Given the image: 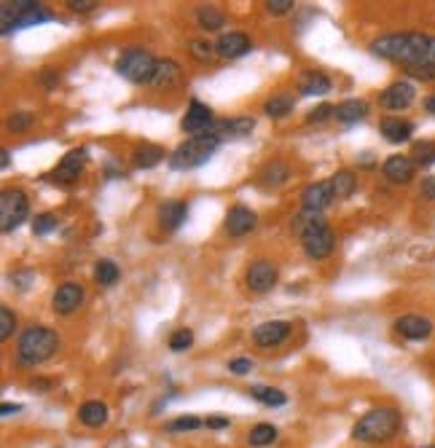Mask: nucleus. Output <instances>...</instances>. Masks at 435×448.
<instances>
[{
  "instance_id": "obj_1",
  "label": "nucleus",
  "mask_w": 435,
  "mask_h": 448,
  "mask_svg": "<svg viewBox=\"0 0 435 448\" xmlns=\"http://www.w3.org/2000/svg\"><path fill=\"white\" fill-rule=\"evenodd\" d=\"M371 51L376 57L401 62L408 70L417 67H435V38L422 35V32H395V35H382L371 44Z\"/></svg>"
},
{
  "instance_id": "obj_2",
  "label": "nucleus",
  "mask_w": 435,
  "mask_h": 448,
  "mask_svg": "<svg viewBox=\"0 0 435 448\" xmlns=\"http://www.w3.org/2000/svg\"><path fill=\"white\" fill-rule=\"evenodd\" d=\"M401 430V414L395 408H374L352 427V437L361 443H387Z\"/></svg>"
},
{
  "instance_id": "obj_3",
  "label": "nucleus",
  "mask_w": 435,
  "mask_h": 448,
  "mask_svg": "<svg viewBox=\"0 0 435 448\" xmlns=\"http://www.w3.org/2000/svg\"><path fill=\"white\" fill-rule=\"evenodd\" d=\"M57 349H60V336L54 330L44 328V325H35V328H27L19 336L16 355L25 365H41L48 357H54Z\"/></svg>"
},
{
  "instance_id": "obj_4",
  "label": "nucleus",
  "mask_w": 435,
  "mask_h": 448,
  "mask_svg": "<svg viewBox=\"0 0 435 448\" xmlns=\"http://www.w3.org/2000/svg\"><path fill=\"white\" fill-rule=\"evenodd\" d=\"M51 14L41 8V3L35 0H3L0 3V30L8 35L11 30H22V27H32L48 22Z\"/></svg>"
},
{
  "instance_id": "obj_5",
  "label": "nucleus",
  "mask_w": 435,
  "mask_h": 448,
  "mask_svg": "<svg viewBox=\"0 0 435 448\" xmlns=\"http://www.w3.org/2000/svg\"><path fill=\"white\" fill-rule=\"evenodd\" d=\"M218 145H221V140L212 135L191 137V140H186L175 148V153L169 156V166L172 169H196V166L207 164V159L215 153Z\"/></svg>"
},
{
  "instance_id": "obj_6",
  "label": "nucleus",
  "mask_w": 435,
  "mask_h": 448,
  "mask_svg": "<svg viewBox=\"0 0 435 448\" xmlns=\"http://www.w3.org/2000/svg\"><path fill=\"white\" fill-rule=\"evenodd\" d=\"M156 65H159V60H153L150 51L140 48V46H132L119 57L116 70L132 84H150L153 75H156Z\"/></svg>"
},
{
  "instance_id": "obj_7",
  "label": "nucleus",
  "mask_w": 435,
  "mask_h": 448,
  "mask_svg": "<svg viewBox=\"0 0 435 448\" xmlns=\"http://www.w3.org/2000/svg\"><path fill=\"white\" fill-rule=\"evenodd\" d=\"M27 212H30V204L22 191H3V196H0V228L6 234L25 223Z\"/></svg>"
},
{
  "instance_id": "obj_8",
  "label": "nucleus",
  "mask_w": 435,
  "mask_h": 448,
  "mask_svg": "<svg viewBox=\"0 0 435 448\" xmlns=\"http://www.w3.org/2000/svg\"><path fill=\"white\" fill-rule=\"evenodd\" d=\"M304 253L309 255L312 261H323V258H328L333 253V247H336V237H333V231H330L328 225H323V228H317L312 234H306L304 239Z\"/></svg>"
},
{
  "instance_id": "obj_9",
  "label": "nucleus",
  "mask_w": 435,
  "mask_h": 448,
  "mask_svg": "<svg viewBox=\"0 0 435 448\" xmlns=\"http://www.w3.org/2000/svg\"><path fill=\"white\" fill-rule=\"evenodd\" d=\"M183 132H188V135H207L212 126V110L207 105H202L199 100H191L188 105V113H186V119H183Z\"/></svg>"
},
{
  "instance_id": "obj_10",
  "label": "nucleus",
  "mask_w": 435,
  "mask_h": 448,
  "mask_svg": "<svg viewBox=\"0 0 435 448\" xmlns=\"http://www.w3.org/2000/svg\"><path fill=\"white\" fill-rule=\"evenodd\" d=\"M395 330L408 341H422V338H427L433 333V322L427 317H422V314H403V317L395 319Z\"/></svg>"
},
{
  "instance_id": "obj_11",
  "label": "nucleus",
  "mask_w": 435,
  "mask_h": 448,
  "mask_svg": "<svg viewBox=\"0 0 435 448\" xmlns=\"http://www.w3.org/2000/svg\"><path fill=\"white\" fill-rule=\"evenodd\" d=\"M247 287L253 290V293H266L274 287L277 282V266L271 263V261H255L253 266L247 269Z\"/></svg>"
},
{
  "instance_id": "obj_12",
  "label": "nucleus",
  "mask_w": 435,
  "mask_h": 448,
  "mask_svg": "<svg viewBox=\"0 0 435 448\" xmlns=\"http://www.w3.org/2000/svg\"><path fill=\"white\" fill-rule=\"evenodd\" d=\"M414 97H417V89H414V84H408V81H395L392 86L382 91V105L387 107V110H405L408 105L414 103Z\"/></svg>"
},
{
  "instance_id": "obj_13",
  "label": "nucleus",
  "mask_w": 435,
  "mask_h": 448,
  "mask_svg": "<svg viewBox=\"0 0 435 448\" xmlns=\"http://www.w3.org/2000/svg\"><path fill=\"white\" fill-rule=\"evenodd\" d=\"M84 303V287L75 282H65L54 293V298H51V306H54V312L57 314H73L78 312V306Z\"/></svg>"
},
{
  "instance_id": "obj_14",
  "label": "nucleus",
  "mask_w": 435,
  "mask_h": 448,
  "mask_svg": "<svg viewBox=\"0 0 435 448\" xmlns=\"http://www.w3.org/2000/svg\"><path fill=\"white\" fill-rule=\"evenodd\" d=\"M290 336V322L285 319H271L253 330V341L258 346H277Z\"/></svg>"
},
{
  "instance_id": "obj_15",
  "label": "nucleus",
  "mask_w": 435,
  "mask_h": 448,
  "mask_svg": "<svg viewBox=\"0 0 435 448\" xmlns=\"http://www.w3.org/2000/svg\"><path fill=\"white\" fill-rule=\"evenodd\" d=\"M84 162H86V150L78 148V150H70L65 159L60 162V166L54 169V183H62V185H70V183H75L78 180V175H81V169H84Z\"/></svg>"
},
{
  "instance_id": "obj_16",
  "label": "nucleus",
  "mask_w": 435,
  "mask_h": 448,
  "mask_svg": "<svg viewBox=\"0 0 435 448\" xmlns=\"http://www.w3.org/2000/svg\"><path fill=\"white\" fill-rule=\"evenodd\" d=\"M258 223V218H255V212L250 207H237L228 209V215H226V231L231 234V237H245V234H250Z\"/></svg>"
},
{
  "instance_id": "obj_17",
  "label": "nucleus",
  "mask_w": 435,
  "mask_h": 448,
  "mask_svg": "<svg viewBox=\"0 0 435 448\" xmlns=\"http://www.w3.org/2000/svg\"><path fill=\"white\" fill-rule=\"evenodd\" d=\"M253 46H250V38L245 35V32H226L218 38V44H215V54H221L226 60H237L242 54H247Z\"/></svg>"
},
{
  "instance_id": "obj_18",
  "label": "nucleus",
  "mask_w": 435,
  "mask_h": 448,
  "mask_svg": "<svg viewBox=\"0 0 435 448\" xmlns=\"http://www.w3.org/2000/svg\"><path fill=\"white\" fill-rule=\"evenodd\" d=\"M255 121L253 119H231V121H212L210 132L207 135L218 137V140H223V137H247L253 132Z\"/></svg>"
},
{
  "instance_id": "obj_19",
  "label": "nucleus",
  "mask_w": 435,
  "mask_h": 448,
  "mask_svg": "<svg viewBox=\"0 0 435 448\" xmlns=\"http://www.w3.org/2000/svg\"><path fill=\"white\" fill-rule=\"evenodd\" d=\"M301 199H304V209H315V212H323V209L328 207L336 196H333L330 183H312V185H306V188H304Z\"/></svg>"
},
{
  "instance_id": "obj_20",
  "label": "nucleus",
  "mask_w": 435,
  "mask_h": 448,
  "mask_svg": "<svg viewBox=\"0 0 435 448\" xmlns=\"http://www.w3.org/2000/svg\"><path fill=\"white\" fill-rule=\"evenodd\" d=\"M414 166H417L414 159H408V156H390L382 166V172L390 183H408L414 178Z\"/></svg>"
},
{
  "instance_id": "obj_21",
  "label": "nucleus",
  "mask_w": 435,
  "mask_h": 448,
  "mask_svg": "<svg viewBox=\"0 0 435 448\" xmlns=\"http://www.w3.org/2000/svg\"><path fill=\"white\" fill-rule=\"evenodd\" d=\"M186 215H188L186 202L172 199V202H164V204L159 207V223H162V228H167V231H175V228L186 220Z\"/></svg>"
},
{
  "instance_id": "obj_22",
  "label": "nucleus",
  "mask_w": 435,
  "mask_h": 448,
  "mask_svg": "<svg viewBox=\"0 0 435 448\" xmlns=\"http://www.w3.org/2000/svg\"><path fill=\"white\" fill-rule=\"evenodd\" d=\"M382 135H384V140H387V143L401 145V143H405L408 137L414 135V124H411V121H403V119H395V116H390V119L382 121Z\"/></svg>"
},
{
  "instance_id": "obj_23",
  "label": "nucleus",
  "mask_w": 435,
  "mask_h": 448,
  "mask_svg": "<svg viewBox=\"0 0 435 448\" xmlns=\"http://www.w3.org/2000/svg\"><path fill=\"white\" fill-rule=\"evenodd\" d=\"M181 67H178V62L172 60H159L156 65V75H153V86H159V89H169V86H175V84H181Z\"/></svg>"
},
{
  "instance_id": "obj_24",
  "label": "nucleus",
  "mask_w": 435,
  "mask_h": 448,
  "mask_svg": "<svg viewBox=\"0 0 435 448\" xmlns=\"http://www.w3.org/2000/svg\"><path fill=\"white\" fill-rule=\"evenodd\" d=\"M78 419H81V424H86V427H103L108 421V405L100 403V400H86V403L78 408Z\"/></svg>"
},
{
  "instance_id": "obj_25",
  "label": "nucleus",
  "mask_w": 435,
  "mask_h": 448,
  "mask_svg": "<svg viewBox=\"0 0 435 448\" xmlns=\"http://www.w3.org/2000/svg\"><path fill=\"white\" fill-rule=\"evenodd\" d=\"M299 89H301V94H309V97H315V94H328L330 78L323 73H317V70H309V73L301 75Z\"/></svg>"
},
{
  "instance_id": "obj_26",
  "label": "nucleus",
  "mask_w": 435,
  "mask_h": 448,
  "mask_svg": "<svg viewBox=\"0 0 435 448\" xmlns=\"http://www.w3.org/2000/svg\"><path fill=\"white\" fill-rule=\"evenodd\" d=\"M365 113H368V105L363 100H344L342 105H336V121L342 124H358L365 119Z\"/></svg>"
},
{
  "instance_id": "obj_27",
  "label": "nucleus",
  "mask_w": 435,
  "mask_h": 448,
  "mask_svg": "<svg viewBox=\"0 0 435 448\" xmlns=\"http://www.w3.org/2000/svg\"><path fill=\"white\" fill-rule=\"evenodd\" d=\"M323 225H325V220L320 218V212H315V209H304L301 215H296V220H293V234L304 239L306 234H312V231L323 228Z\"/></svg>"
},
{
  "instance_id": "obj_28",
  "label": "nucleus",
  "mask_w": 435,
  "mask_h": 448,
  "mask_svg": "<svg viewBox=\"0 0 435 448\" xmlns=\"http://www.w3.org/2000/svg\"><path fill=\"white\" fill-rule=\"evenodd\" d=\"M328 183H330V188H333V196H336V199H346V196L355 194V188H358V178H355L352 172H346V169L336 172Z\"/></svg>"
},
{
  "instance_id": "obj_29",
  "label": "nucleus",
  "mask_w": 435,
  "mask_h": 448,
  "mask_svg": "<svg viewBox=\"0 0 435 448\" xmlns=\"http://www.w3.org/2000/svg\"><path fill=\"white\" fill-rule=\"evenodd\" d=\"M196 22H199V27L207 32H218L221 27H226V16L218 11V8H212V6H202L199 11H196Z\"/></svg>"
},
{
  "instance_id": "obj_30",
  "label": "nucleus",
  "mask_w": 435,
  "mask_h": 448,
  "mask_svg": "<svg viewBox=\"0 0 435 448\" xmlns=\"http://www.w3.org/2000/svg\"><path fill=\"white\" fill-rule=\"evenodd\" d=\"M162 159H164V148L150 145V143H145V145H140V148L135 150V164L140 166V169H150V166L159 164Z\"/></svg>"
},
{
  "instance_id": "obj_31",
  "label": "nucleus",
  "mask_w": 435,
  "mask_h": 448,
  "mask_svg": "<svg viewBox=\"0 0 435 448\" xmlns=\"http://www.w3.org/2000/svg\"><path fill=\"white\" fill-rule=\"evenodd\" d=\"M290 110H293V100H290L287 94H274L271 100L264 103V113H266L269 119H285Z\"/></svg>"
},
{
  "instance_id": "obj_32",
  "label": "nucleus",
  "mask_w": 435,
  "mask_h": 448,
  "mask_svg": "<svg viewBox=\"0 0 435 448\" xmlns=\"http://www.w3.org/2000/svg\"><path fill=\"white\" fill-rule=\"evenodd\" d=\"M94 279H97V284H103V287L116 284V279H119V266H116L113 261H108V258L97 261V266H94Z\"/></svg>"
},
{
  "instance_id": "obj_33",
  "label": "nucleus",
  "mask_w": 435,
  "mask_h": 448,
  "mask_svg": "<svg viewBox=\"0 0 435 448\" xmlns=\"http://www.w3.org/2000/svg\"><path fill=\"white\" fill-rule=\"evenodd\" d=\"M264 183L266 185H271V188H277V185H283L287 178H290V166L285 164V162H271L266 169H264Z\"/></svg>"
},
{
  "instance_id": "obj_34",
  "label": "nucleus",
  "mask_w": 435,
  "mask_h": 448,
  "mask_svg": "<svg viewBox=\"0 0 435 448\" xmlns=\"http://www.w3.org/2000/svg\"><path fill=\"white\" fill-rule=\"evenodd\" d=\"M247 440H250L253 448L271 446V443L277 440V430H274L271 424H255L253 430H250V435H247Z\"/></svg>"
},
{
  "instance_id": "obj_35",
  "label": "nucleus",
  "mask_w": 435,
  "mask_h": 448,
  "mask_svg": "<svg viewBox=\"0 0 435 448\" xmlns=\"http://www.w3.org/2000/svg\"><path fill=\"white\" fill-rule=\"evenodd\" d=\"M250 395H253L258 403L271 405V408H280V405H285V400H287L285 395L274 387H253L250 389Z\"/></svg>"
},
{
  "instance_id": "obj_36",
  "label": "nucleus",
  "mask_w": 435,
  "mask_h": 448,
  "mask_svg": "<svg viewBox=\"0 0 435 448\" xmlns=\"http://www.w3.org/2000/svg\"><path fill=\"white\" fill-rule=\"evenodd\" d=\"M411 156H414V164H433L435 162V143H417L414 150H411Z\"/></svg>"
},
{
  "instance_id": "obj_37",
  "label": "nucleus",
  "mask_w": 435,
  "mask_h": 448,
  "mask_svg": "<svg viewBox=\"0 0 435 448\" xmlns=\"http://www.w3.org/2000/svg\"><path fill=\"white\" fill-rule=\"evenodd\" d=\"M191 344H194V333L188 328L175 330V333L169 336V349H172V352H186Z\"/></svg>"
},
{
  "instance_id": "obj_38",
  "label": "nucleus",
  "mask_w": 435,
  "mask_h": 448,
  "mask_svg": "<svg viewBox=\"0 0 435 448\" xmlns=\"http://www.w3.org/2000/svg\"><path fill=\"white\" fill-rule=\"evenodd\" d=\"M54 228H57V218H54L51 212H44V215H38V218L32 220V234H38V237L51 234Z\"/></svg>"
},
{
  "instance_id": "obj_39",
  "label": "nucleus",
  "mask_w": 435,
  "mask_h": 448,
  "mask_svg": "<svg viewBox=\"0 0 435 448\" xmlns=\"http://www.w3.org/2000/svg\"><path fill=\"white\" fill-rule=\"evenodd\" d=\"M14 328H16L14 312H11L8 306H0V338H3V341H6V338H11Z\"/></svg>"
},
{
  "instance_id": "obj_40",
  "label": "nucleus",
  "mask_w": 435,
  "mask_h": 448,
  "mask_svg": "<svg viewBox=\"0 0 435 448\" xmlns=\"http://www.w3.org/2000/svg\"><path fill=\"white\" fill-rule=\"evenodd\" d=\"M199 427H202V421L196 416H183V419H175V421L167 424L169 433H186V430H199Z\"/></svg>"
},
{
  "instance_id": "obj_41",
  "label": "nucleus",
  "mask_w": 435,
  "mask_h": 448,
  "mask_svg": "<svg viewBox=\"0 0 435 448\" xmlns=\"http://www.w3.org/2000/svg\"><path fill=\"white\" fill-rule=\"evenodd\" d=\"M32 113H27V110H22V113H14L11 119H8V129L11 132H25V129H30L32 126Z\"/></svg>"
},
{
  "instance_id": "obj_42",
  "label": "nucleus",
  "mask_w": 435,
  "mask_h": 448,
  "mask_svg": "<svg viewBox=\"0 0 435 448\" xmlns=\"http://www.w3.org/2000/svg\"><path fill=\"white\" fill-rule=\"evenodd\" d=\"M330 116H336V107H333V105H320V107H315V110L309 113V124H323V121H328Z\"/></svg>"
},
{
  "instance_id": "obj_43",
  "label": "nucleus",
  "mask_w": 435,
  "mask_h": 448,
  "mask_svg": "<svg viewBox=\"0 0 435 448\" xmlns=\"http://www.w3.org/2000/svg\"><path fill=\"white\" fill-rule=\"evenodd\" d=\"M293 0H269L266 3V11L269 14H274V16H280V14H287V11H293Z\"/></svg>"
},
{
  "instance_id": "obj_44",
  "label": "nucleus",
  "mask_w": 435,
  "mask_h": 448,
  "mask_svg": "<svg viewBox=\"0 0 435 448\" xmlns=\"http://www.w3.org/2000/svg\"><path fill=\"white\" fill-rule=\"evenodd\" d=\"M212 51H215V46L204 44V41H194V44H191V54H194L196 60H210Z\"/></svg>"
},
{
  "instance_id": "obj_45",
  "label": "nucleus",
  "mask_w": 435,
  "mask_h": 448,
  "mask_svg": "<svg viewBox=\"0 0 435 448\" xmlns=\"http://www.w3.org/2000/svg\"><path fill=\"white\" fill-rule=\"evenodd\" d=\"M228 371H231V374H237V376H245V374H250V371H253V362H250L247 357H237V360H231V362H228Z\"/></svg>"
},
{
  "instance_id": "obj_46",
  "label": "nucleus",
  "mask_w": 435,
  "mask_h": 448,
  "mask_svg": "<svg viewBox=\"0 0 435 448\" xmlns=\"http://www.w3.org/2000/svg\"><path fill=\"white\" fill-rule=\"evenodd\" d=\"M38 81L44 84L46 89H54V86L60 84V70H54V67H44V73L38 75Z\"/></svg>"
},
{
  "instance_id": "obj_47",
  "label": "nucleus",
  "mask_w": 435,
  "mask_h": 448,
  "mask_svg": "<svg viewBox=\"0 0 435 448\" xmlns=\"http://www.w3.org/2000/svg\"><path fill=\"white\" fill-rule=\"evenodd\" d=\"M67 6L73 8V11H91L94 6H100L97 0H67Z\"/></svg>"
},
{
  "instance_id": "obj_48",
  "label": "nucleus",
  "mask_w": 435,
  "mask_h": 448,
  "mask_svg": "<svg viewBox=\"0 0 435 448\" xmlns=\"http://www.w3.org/2000/svg\"><path fill=\"white\" fill-rule=\"evenodd\" d=\"M422 196L424 199H435V175L422 180Z\"/></svg>"
},
{
  "instance_id": "obj_49",
  "label": "nucleus",
  "mask_w": 435,
  "mask_h": 448,
  "mask_svg": "<svg viewBox=\"0 0 435 448\" xmlns=\"http://www.w3.org/2000/svg\"><path fill=\"white\" fill-rule=\"evenodd\" d=\"M204 424H207L210 430H226V427H228V419H226V416H212V419H207Z\"/></svg>"
},
{
  "instance_id": "obj_50",
  "label": "nucleus",
  "mask_w": 435,
  "mask_h": 448,
  "mask_svg": "<svg viewBox=\"0 0 435 448\" xmlns=\"http://www.w3.org/2000/svg\"><path fill=\"white\" fill-rule=\"evenodd\" d=\"M0 411H3V416H11V414H19V411H22V405L3 403V405H0Z\"/></svg>"
},
{
  "instance_id": "obj_51",
  "label": "nucleus",
  "mask_w": 435,
  "mask_h": 448,
  "mask_svg": "<svg viewBox=\"0 0 435 448\" xmlns=\"http://www.w3.org/2000/svg\"><path fill=\"white\" fill-rule=\"evenodd\" d=\"M424 107H427V113H433V116H435V94L424 100Z\"/></svg>"
},
{
  "instance_id": "obj_52",
  "label": "nucleus",
  "mask_w": 435,
  "mask_h": 448,
  "mask_svg": "<svg viewBox=\"0 0 435 448\" xmlns=\"http://www.w3.org/2000/svg\"><path fill=\"white\" fill-rule=\"evenodd\" d=\"M0 156H3V159H0V166H3V169H6V166L11 164V159H8V156H11V153H8V150H3V153H0Z\"/></svg>"
},
{
  "instance_id": "obj_53",
  "label": "nucleus",
  "mask_w": 435,
  "mask_h": 448,
  "mask_svg": "<svg viewBox=\"0 0 435 448\" xmlns=\"http://www.w3.org/2000/svg\"><path fill=\"white\" fill-rule=\"evenodd\" d=\"M433 448H435V446H433Z\"/></svg>"
}]
</instances>
